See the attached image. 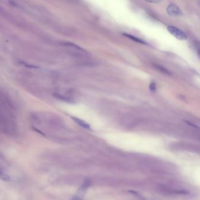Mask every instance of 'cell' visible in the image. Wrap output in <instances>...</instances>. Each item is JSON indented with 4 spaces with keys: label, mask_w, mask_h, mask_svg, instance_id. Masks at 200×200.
<instances>
[{
    "label": "cell",
    "mask_w": 200,
    "mask_h": 200,
    "mask_svg": "<svg viewBox=\"0 0 200 200\" xmlns=\"http://www.w3.org/2000/svg\"><path fill=\"white\" fill-rule=\"evenodd\" d=\"M0 179L5 182H10L11 181V178L8 174L0 168Z\"/></svg>",
    "instance_id": "cell-4"
},
{
    "label": "cell",
    "mask_w": 200,
    "mask_h": 200,
    "mask_svg": "<svg viewBox=\"0 0 200 200\" xmlns=\"http://www.w3.org/2000/svg\"><path fill=\"white\" fill-rule=\"evenodd\" d=\"M129 193H133L134 196H136V197H137L140 200H145L140 194H138L137 193L134 191H129Z\"/></svg>",
    "instance_id": "cell-7"
},
{
    "label": "cell",
    "mask_w": 200,
    "mask_h": 200,
    "mask_svg": "<svg viewBox=\"0 0 200 200\" xmlns=\"http://www.w3.org/2000/svg\"><path fill=\"white\" fill-rule=\"evenodd\" d=\"M72 119L77 123L78 124L79 126H81V127H82L84 129H88V130H90V126L88 123H87L86 122H85V121L78 118V117H72Z\"/></svg>",
    "instance_id": "cell-3"
},
{
    "label": "cell",
    "mask_w": 200,
    "mask_h": 200,
    "mask_svg": "<svg viewBox=\"0 0 200 200\" xmlns=\"http://www.w3.org/2000/svg\"><path fill=\"white\" fill-rule=\"evenodd\" d=\"M123 35L129 38V39L132 40V41H135V42H136L140 43V44H142L147 45V43H146L145 41H143L142 40H141V39H140V38H137V37H134L133 35H129V34H123Z\"/></svg>",
    "instance_id": "cell-5"
},
{
    "label": "cell",
    "mask_w": 200,
    "mask_h": 200,
    "mask_svg": "<svg viewBox=\"0 0 200 200\" xmlns=\"http://www.w3.org/2000/svg\"><path fill=\"white\" fill-rule=\"evenodd\" d=\"M167 12L171 16H180L182 15L180 8L174 4H171L167 7Z\"/></svg>",
    "instance_id": "cell-2"
},
{
    "label": "cell",
    "mask_w": 200,
    "mask_h": 200,
    "mask_svg": "<svg viewBox=\"0 0 200 200\" xmlns=\"http://www.w3.org/2000/svg\"><path fill=\"white\" fill-rule=\"evenodd\" d=\"M149 88H150V90L152 92H155L156 89V86L155 83L153 82V83H152V84H150Z\"/></svg>",
    "instance_id": "cell-8"
},
{
    "label": "cell",
    "mask_w": 200,
    "mask_h": 200,
    "mask_svg": "<svg viewBox=\"0 0 200 200\" xmlns=\"http://www.w3.org/2000/svg\"><path fill=\"white\" fill-rule=\"evenodd\" d=\"M156 67H157V68L158 70H160V71H161V72H163L164 73H166V74H167V75L170 74V72L168 71V70H167V69H165L164 67H161V66H159V65H156Z\"/></svg>",
    "instance_id": "cell-6"
},
{
    "label": "cell",
    "mask_w": 200,
    "mask_h": 200,
    "mask_svg": "<svg viewBox=\"0 0 200 200\" xmlns=\"http://www.w3.org/2000/svg\"><path fill=\"white\" fill-rule=\"evenodd\" d=\"M167 29L171 34H172L179 40H186L188 38V36L186 33L177 27L174 26H167Z\"/></svg>",
    "instance_id": "cell-1"
},
{
    "label": "cell",
    "mask_w": 200,
    "mask_h": 200,
    "mask_svg": "<svg viewBox=\"0 0 200 200\" xmlns=\"http://www.w3.org/2000/svg\"><path fill=\"white\" fill-rule=\"evenodd\" d=\"M149 2H152V3H158L159 1H149Z\"/></svg>",
    "instance_id": "cell-9"
}]
</instances>
